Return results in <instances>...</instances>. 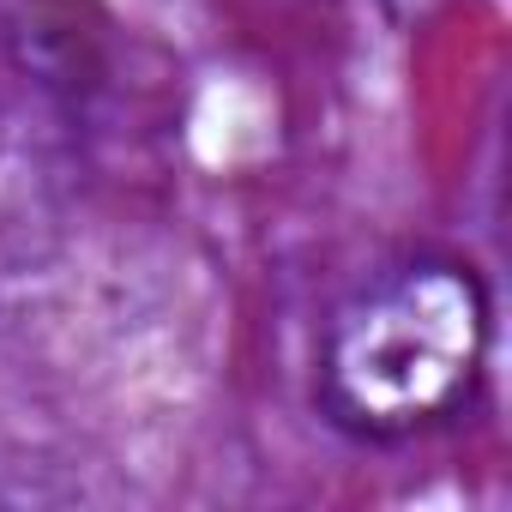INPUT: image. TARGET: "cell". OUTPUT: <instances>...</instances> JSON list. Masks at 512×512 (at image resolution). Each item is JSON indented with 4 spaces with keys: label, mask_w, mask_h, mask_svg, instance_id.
Returning <instances> with one entry per match:
<instances>
[{
    "label": "cell",
    "mask_w": 512,
    "mask_h": 512,
    "mask_svg": "<svg viewBox=\"0 0 512 512\" xmlns=\"http://www.w3.org/2000/svg\"><path fill=\"white\" fill-rule=\"evenodd\" d=\"M488 362V296L458 260L368 278L326 326L320 404L362 440H404L464 410Z\"/></svg>",
    "instance_id": "cell-1"
}]
</instances>
